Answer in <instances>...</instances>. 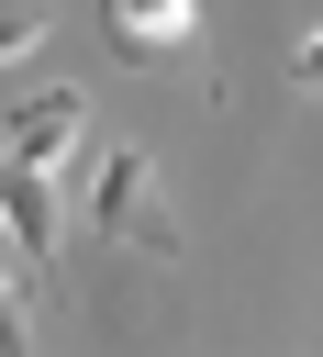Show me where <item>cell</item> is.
Masks as SVG:
<instances>
[{
  "label": "cell",
  "mask_w": 323,
  "mask_h": 357,
  "mask_svg": "<svg viewBox=\"0 0 323 357\" xmlns=\"http://www.w3.org/2000/svg\"><path fill=\"white\" fill-rule=\"evenodd\" d=\"M78 212L100 223V245H134V257H189V223L167 212V190H156V167H145V145H100V156L78 167Z\"/></svg>",
  "instance_id": "1"
},
{
  "label": "cell",
  "mask_w": 323,
  "mask_h": 357,
  "mask_svg": "<svg viewBox=\"0 0 323 357\" xmlns=\"http://www.w3.org/2000/svg\"><path fill=\"white\" fill-rule=\"evenodd\" d=\"M123 67H200V0H100Z\"/></svg>",
  "instance_id": "2"
},
{
  "label": "cell",
  "mask_w": 323,
  "mask_h": 357,
  "mask_svg": "<svg viewBox=\"0 0 323 357\" xmlns=\"http://www.w3.org/2000/svg\"><path fill=\"white\" fill-rule=\"evenodd\" d=\"M78 134H89V100H78V89H45V100L11 123V145H0V156H11V167H33V178H56V167L78 156Z\"/></svg>",
  "instance_id": "3"
},
{
  "label": "cell",
  "mask_w": 323,
  "mask_h": 357,
  "mask_svg": "<svg viewBox=\"0 0 323 357\" xmlns=\"http://www.w3.org/2000/svg\"><path fill=\"white\" fill-rule=\"evenodd\" d=\"M45 22H56L45 0H0V56H22V45H45Z\"/></svg>",
  "instance_id": "4"
},
{
  "label": "cell",
  "mask_w": 323,
  "mask_h": 357,
  "mask_svg": "<svg viewBox=\"0 0 323 357\" xmlns=\"http://www.w3.org/2000/svg\"><path fill=\"white\" fill-rule=\"evenodd\" d=\"M0 357H33V324H22V301H11V279H0Z\"/></svg>",
  "instance_id": "5"
},
{
  "label": "cell",
  "mask_w": 323,
  "mask_h": 357,
  "mask_svg": "<svg viewBox=\"0 0 323 357\" xmlns=\"http://www.w3.org/2000/svg\"><path fill=\"white\" fill-rule=\"evenodd\" d=\"M0 245H11V223H0Z\"/></svg>",
  "instance_id": "6"
}]
</instances>
